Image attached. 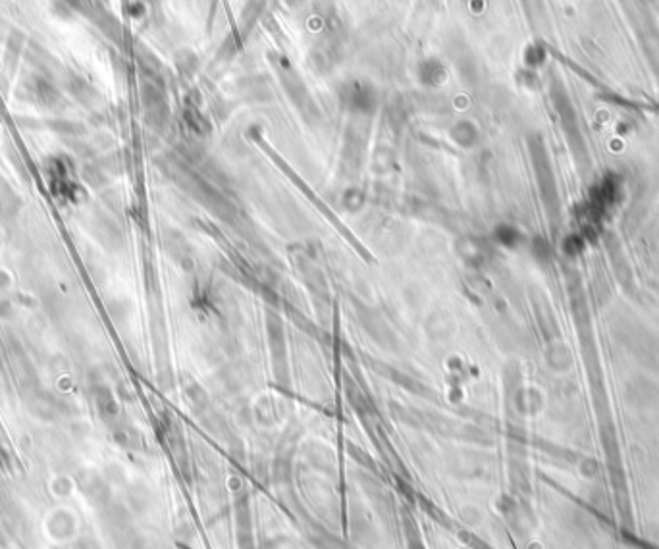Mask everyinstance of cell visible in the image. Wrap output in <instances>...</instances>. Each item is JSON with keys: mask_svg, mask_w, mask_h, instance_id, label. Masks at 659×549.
Segmentation results:
<instances>
[{"mask_svg": "<svg viewBox=\"0 0 659 549\" xmlns=\"http://www.w3.org/2000/svg\"><path fill=\"white\" fill-rule=\"evenodd\" d=\"M64 6H68L71 10H83V2L85 0H60Z\"/></svg>", "mask_w": 659, "mask_h": 549, "instance_id": "1", "label": "cell"}]
</instances>
